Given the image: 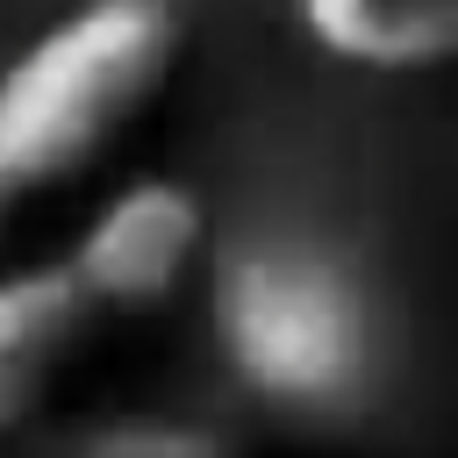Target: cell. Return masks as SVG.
Masks as SVG:
<instances>
[{
  "label": "cell",
  "mask_w": 458,
  "mask_h": 458,
  "mask_svg": "<svg viewBox=\"0 0 458 458\" xmlns=\"http://www.w3.org/2000/svg\"><path fill=\"white\" fill-rule=\"evenodd\" d=\"M222 365L286 415H344L372 394L379 322L351 265L315 243H243L215 265Z\"/></svg>",
  "instance_id": "cell-1"
},
{
  "label": "cell",
  "mask_w": 458,
  "mask_h": 458,
  "mask_svg": "<svg viewBox=\"0 0 458 458\" xmlns=\"http://www.w3.org/2000/svg\"><path fill=\"white\" fill-rule=\"evenodd\" d=\"M179 50L172 0H86L0 72V165L21 193L93 165L165 86Z\"/></svg>",
  "instance_id": "cell-2"
},
{
  "label": "cell",
  "mask_w": 458,
  "mask_h": 458,
  "mask_svg": "<svg viewBox=\"0 0 458 458\" xmlns=\"http://www.w3.org/2000/svg\"><path fill=\"white\" fill-rule=\"evenodd\" d=\"M193 250H200V200L179 179H136L93 208V222L79 229L64 265L93 308L136 315V308L172 301Z\"/></svg>",
  "instance_id": "cell-3"
},
{
  "label": "cell",
  "mask_w": 458,
  "mask_h": 458,
  "mask_svg": "<svg viewBox=\"0 0 458 458\" xmlns=\"http://www.w3.org/2000/svg\"><path fill=\"white\" fill-rule=\"evenodd\" d=\"M86 322L93 301L72 279V265H29L0 279V429H14L50 394Z\"/></svg>",
  "instance_id": "cell-4"
},
{
  "label": "cell",
  "mask_w": 458,
  "mask_h": 458,
  "mask_svg": "<svg viewBox=\"0 0 458 458\" xmlns=\"http://www.w3.org/2000/svg\"><path fill=\"white\" fill-rule=\"evenodd\" d=\"M301 29L358 72H429L458 57V0H293Z\"/></svg>",
  "instance_id": "cell-5"
},
{
  "label": "cell",
  "mask_w": 458,
  "mask_h": 458,
  "mask_svg": "<svg viewBox=\"0 0 458 458\" xmlns=\"http://www.w3.org/2000/svg\"><path fill=\"white\" fill-rule=\"evenodd\" d=\"M86 451H114V458H129V451L179 458V451H215V437H208V429H186V422H107V429L86 437Z\"/></svg>",
  "instance_id": "cell-6"
},
{
  "label": "cell",
  "mask_w": 458,
  "mask_h": 458,
  "mask_svg": "<svg viewBox=\"0 0 458 458\" xmlns=\"http://www.w3.org/2000/svg\"><path fill=\"white\" fill-rule=\"evenodd\" d=\"M14 200H21V179L0 165V222H7V208H14Z\"/></svg>",
  "instance_id": "cell-7"
}]
</instances>
